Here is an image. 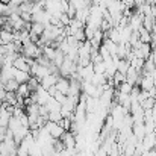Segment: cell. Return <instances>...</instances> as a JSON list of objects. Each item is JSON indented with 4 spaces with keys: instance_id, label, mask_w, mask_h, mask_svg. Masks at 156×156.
I'll return each mask as SVG.
<instances>
[{
    "instance_id": "cell-1",
    "label": "cell",
    "mask_w": 156,
    "mask_h": 156,
    "mask_svg": "<svg viewBox=\"0 0 156 156\" xmlns=\"http://www.w3.org/2000/svg\"><path fill=\"white\" fill-rule=\"evenodd\" d=\"M46 130L49 132V135L52 136L53 140H61L65 135V129L59 124V123H53V121H47L46 123Z\"/></svg>"
},
{
    "instance_id": "cell-2",
    "label": "cell",
    "mask_w": 156,
    "mask_h": 156,
    "mask_svg": "<svg viewBox=\"0 0 156 156\" xmlns=\"http://www.w3.org/2000/svg\"><path fill=\"white\" fill-rule=\"evenodd\" d=\"M55 88H56L58 93H61L64 96H68V93H70V80L65 79V77H59L56 85H55Z\"/></svg>"
},
{
    "instance_id": "cell-3",
    "label": "cell",
    "mask_w": 156,
    "mask_h": 156,
    "mask_svg": "<svg viewBox=\"0 0 156 156\" xmlns=\"http://www.w3.org/2000/svg\"><path fill=\"white\" fill-rule=\"evenodd\" d=\"M58 79H59L58 73H52V74L46 76L44 79H41V82H40V83H41V87H43V88H46V90H50V88H53V87L56 85Z\"/></svg>"
},
{
    "instance_id": "cell-4",
    "label": "cell",
    "mask_w": 156,
    "mask_h": 156,
    "mask_svg": "<svg viewBox=\"0 0 156 156\" xmlns=\"http://www.w3.org/2000/svg\"><path fill=\"white\" fill-rule=\"evenodd\" d=\"M155 88V83H153V76L150 74V73H147L143 79H141V90L143 91H150V90H153Z\"/></svg>"
},
{
    "instance_id": "cell-5",
    "label": "cell",
    "mask_w": 156,
    "mask_h": 156,
    "mask_svg": "<svg viewBox=\"0 0 156 156\" xmlns=\"http://www.w3.org/2000/svg\"><path fill=\"white\" fill-rule=\"evenodd\" d=\"M30 73H26V71H20V70H15V73H14V79L21 85V83H27L29 80H30Z\"/></svg>"
},
{
    "instance_id": "cell-6",
    "label": "cell",
    "mask_w": 156,
    "mask_h": 156,
    "mask_svg": "<svg viewBox=\"0 0 156 156\" xmlns=\"http://www.w3.org/2000/svg\"><path fill=\"white\" fill-rule=\"evenodd\" d=\"M18 88H20V83H18L15 79H12V80H9V82H6V83L3 85V90H5L6 93H17Z\"/></svg>"
},
{
    "instance_id": "cell-7",
    "label": "cell",
    "mask_w": 156,
    "mask_h": 156,
    "mask_svg": "<svg viewBox=\"0 0 156 156\" xmlns=\"http://www.w3.org/2000/svg\"><path fill=\"white\" fill-rule=\"evenodd\" d=\"M149 156H156V149H152V150L149 152Z\"/></svg>"
}]
</instances>
